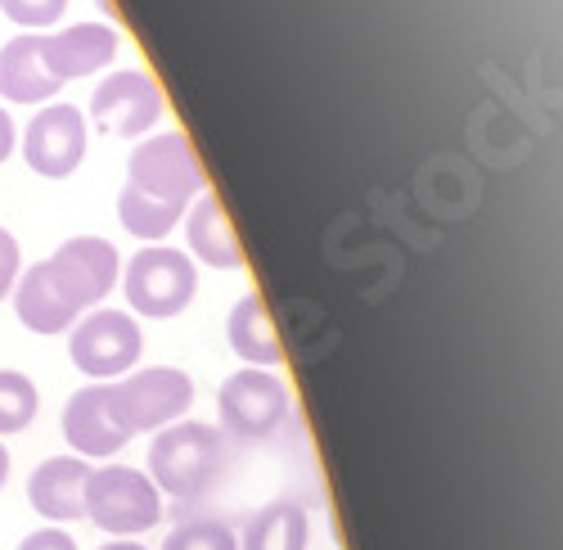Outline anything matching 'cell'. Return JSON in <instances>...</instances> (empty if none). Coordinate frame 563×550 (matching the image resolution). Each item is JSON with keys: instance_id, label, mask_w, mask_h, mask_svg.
Instances as JSON below:
<instances>
[{"instance_id": "cell-25", "label": "cell", "mask_w": 563, "mask_h": 550, "mask_svg": "<svg viewBox=\"0 0 563 550\" xmlns=\"http://www.w3.org/2000/svg\"><path fill=\"white\" fill-rule=\"evenodd\" d=\"M14 141H19V131H14V118L0 109V163L10 158V150H14Z\"/></svg>"}, {"instance_id": "cell-19", "label": "cell", "mask_w": 563, "mask_h": 550, "mask_svg": "<svg viewBox=\"0 0 563 550\" xmlns=\"http://www.w3.org/2000/svg\"><path fill=\"white\" fill-rule=\"evenodd\" d=\"M180 217H185V204L140 195L135 186H122V195H118V221L126 226V235L145 240V244H158L163 235H172V226Z\"/></svg>"}, {"instance_id": "cell-24", "label": "cell", "mask_w": 563, "mask_h": 550, "mask_svg": "<svg viewBox=\"0 0 563 550\" xmlns=\"http://www.w3.org/2000/svg\"><path fill=\"white\" fill-rule=\"evenodd\" d=\"M19 550H77V541L64 528H36L32 537L19 541Z\"/></svg>"}, {"instance_id": "cell-5", "label": "cell", "mask_w": 563, "mask_h": 550, "mask_svg": "<svg viewBox=\"0 0 563 550\" xmlns=\"http://www.w3.org/2000/svg\"><path fill=\"white\" fill-rule=\"evenodd\" d=\"M217 416H221V429L230 438H240V442L271 438L279 425L289 420V388L271 371L249 365V371L230 375L217 388Z\"/></svg>"}, {"instance_id": "cell-6", "label": "cell", "mask_w": 563, "mask_h": 550, "mask_svg": "<svg viewBox=\"0 0 563 550\" xmlns=\"http://www.w3.org/2000/svg\"><path fill=\"white\" fill-rule=\"evenodd\" d=\"M140 348H145L140 320L131 311H113V307H100V311H90L86 320H77L73 339H68L73 365L81 375H90V380H118V375H126L131 365L140 361Z\"/></svg>"}, {"instance_id": "cell-16", "label": "cell", "mask_w": 563, "mask_h": 550, "mask_svg": "<svg viewBox=\"0 0 563 550\" xmlns=\"http://www.w3.org/2000/svg\"><path fill=\"white\" fill-rule=\"evenodd\" d=\"M185 244H190V253L199 262H208V266H221V271H240L244 266V244H240V235H234L221 199H212L208 190L190 208V221H185Z\"/></svg>"}, {"instance_id": "cell-1", "label": "cell", "mask_w": 563, "mask_h": 550, "mask_svg": "<svg viewBox=\"0 0 563 550\" xmlns=\"http://www.w3.org/2000/svg\"><path fill=\"white\" fill-rule=\"evenodd\" d=\"M225 433L203 420H176L150 447V483L176 501L208 496L225 474Z\"/></svg>"}, {"instance_id": "cell-27", "label": "cell", "mask_w": 563, "mask_h": 550, "mask_svg": "<svg viewBox=\"0 0 563 550\" xmlns=\"http://www.w3.org/2000/svg\"><path fill=\"white\" fill-rule=\"evenodd\" d=\"M100 550H150V546H140V541H109V546H100Z\"/></svg>"}, {"instance_id": "cell-8", "label": "cell", "mask_w": 563, "mask_h": 550, "mask_svg": "<svg viewBox=\"0 0 563 550\" xmlns=\"http://www.w3.org/2000/svg\"><path fill=\"white\" fill-rule=\"evenodd\" d=\"M64 438L68 447L81 455V461H104V455H118L135 429L126 425L122 406L113 397V384H86L68 397L64 406Z\"/></svg>"}, {"instance_id": "cell-18", "label": "cell", "mask_w": 563, "mask_h": 550, "mask_svg": "<svg viewBox=\"0 0 563 550\" xmlns=\"http://www.w3.org/2000/svg\"><path fill=\"white\" fill-rule=\"evenodd\" d=\"M307 541H311L307 506H298V501H289V496H279V501H271V506H262L249 519L240 550H307Z\"/></svg>"}, {"instance_id": "cell-21", "label": "cell", "mask_w": 563, "mask_h": 550, "mask_svg": "<svg viewBox=\"0 0 563 550\" xmlns=\"http://www.w3.org/2000/svg\"><path fill=\"white\" fill-rule=\"evenodd\" d=\"M163 550H240V537L217 519H190L167 532Z\"/></svg>"}, {"instance_id": "cell-12", "label": "cell", "mask_w": 563, "mask_h": 550, "mask_svg": "<svg viewBox=\"0 0 563 550\" xmlns=\"http://www.w3.org/2000/svg\"><path fill=\"white\" fill-rule=\"evenodd\" d=\"M113 55H118V32L109 23H73L64 32H41V59L59 86L109 68Z\"/></svg>"}, {"instance_id": "cell-23", "label": "cell", "mask_w": 563, "mask_h": 550, "mask_svg": "<svg viewBox=\"0 0 563 550\" xmlns=\"http://www.w3.org/2000/svg\"><path fill=\"white\" fill-rule=\"evenodd\" d=\"M19 271H23V253H19V240L0 226V302H5L14 294V280H19Z\"/></svg>"}, {"instance_id": "cell-11", "label": "cell", "mask_w": 563, "mask_h": 550, "mask_svg": "<svg viewBox=\"0 0 563 550\" xmlns=\"http://www.w3.org/2000/svg\"><path fill=\"white\" fill-rule=\"evenodd\" d=\"M45 266H51L59 289L86 311V307H100L109 298L118 271H122V257L100 235H73V240H64L51 257H45Z\"/></svg>"}, {"instance_id": "cell-26", "label": "cell", "mask_w": 563, "mask_h": 550, "mask_svg": "<svg viewBox=\"0 0 563 550\" xmlns=\"http://www.w3.org/2000/svg\"><path fill=\"white\" fill-rule=\"evenodd\" d=\"M5 479H10V451H5V442H0V487H5Z\"/></svg>"}, {"instance_id": "cell-13", "label": "cell", "mask_w": 563, "mask_h": 550, "mask_svg": "<svg viewBox=\"0 0 563 550\" xmlns=\"http://www.w3.org/2000/svg\"><path fill=\"white\" fill-rule=\"evenodd\" d=\"M86 479H90V465L81 455H51L41 461L27 479V501L41 519L51 524H73V519H86Z\"/></svg>"}, {"instance_id": "cell-3", "label": "cell", "mask_w": 563, "mask_h": 550, "mask_svg": "<svg viewBox=\"0 0 563 550\" xmlns=\"http://www.w3.org/2000/svg\"><path fill=\"white\" fill-rule=\"evenodd\" d=\"M122 289H126V302L140 316L172 320V316H180L185 307L195 302V294H199V266H195V257H185L180 249L145 244L126 262Z\"/></svg>"}, {"instance_id": "cell-15", "label": "cell", "mask_w": 563, "mask_h": 550, "mask_svg": "<svg viewBox=\"0 0 563 550\" xmlns=\"http://www.w3.org/2000/svg\"><path fill=\"white\" fill-rule=\"evenodd\" d=\"M59 90L41 59V32H23L0 45V96L10 105H45Z\"/></svg>"}, {"instance_id": "cell-20", "label": "cell", "mask_w": 563, "mask_h": 550, "mask_svg": "<svg viewBox=\"0 0 563 550\" xmlns=\"http://www.w3.org/2000/svg\"><path fill=\"white\" fill-rule=\"evenodd\" d=\"M41 393L23 371H0V438L23 433L36 420Z\"/></svg>"}, {"instance_id": "cell-17", "label": "cell", "mask_w": 563, "mask_h": 550, "mask_svg": "<svg viewBox=\"0 0 563 550\" xmlns=\"http://www.w3.org/2000/svg\"><path fill=\"white\" fill-rule=\"evenodd\" d=\"M225 339H230V348L240 352L249 365H257V371H275V365L285 361V348H279V334H275V320H271V311H266V302L257 294H249V298H240L230 307Z\"/></svg>"}, {"instance_id": "cell-9", "label": "cell", "mask_w": 563, "mask_h": 550, "mask_svg": "<svg viewBox=\"0 0 563 550\" xmlns=\"http://www.w3.org/2000/svg\"><path fill=\"white\" fill-rule=\"evenodd\" d=\"M163 90L150 73H109L96 90H90V118H96L109 135L135 141V135H150V127H158L163 118Z\"/></svg>"}, {"instance_id": "cell-10", "label": "cell", "mask_w": 563, "mask_h": 550, "mask_svg": "<svg viewBox=\"0 0 563 550\" xmlns=\"http://www.w3.org/2000/svg\"><path fill=\"white\" fill-rule=\"evenodd\" d=\"M86 135H90V127H86L81 109H73V105H45L27 122V131H23V158H27V167L36 176L64 180L86 158Z\"/></svg>"}, {"instance_id": "cell-4", "label": "cell", "mask_w": 563, "mask_h": 550, "mask_svg": "<svg viewBox=\"0 0 563 550\" xmlns=\"http://www.w3.org/2000/svg\"><path fill=\"white\" fill-rule=\"evenodd\" d=\"M126 186L154 199L172 204H190L208 190V167L199 150L190 145V135L180 131H158L150 141H140L135 154L126 158Z\"/></svg>"}, {"instance_id": "cell-14", "label": "cell", "mask_w": 563, "mask_h": 550, "mask_svg": "<svg viewBox=\"0 0 563 550\" xmlns=\"http://www.w3.org/2000/svg\"><path fill=\"white\" fill-rule=\"evenodd\" d=\"M14 311H19V320L32 334H64V330L77 326V316H81V307L59 289V280L51 275V266H45V262L19 271V280H14Z\"/></svg>"}, {"instance_id": "cell-7", "label": "cell", "mask_w": 563, "mask_h": 550, "mask_svg": "<svg viewBox=\"0 0 563 550\" xmlns=\"http://www.w3.org/2000/svg\"><path fill=\"white\" fill-rule=\"evenodd\" d=\"M113 397L122 406V416L135 433H158L176 420H185V410L195 406V380L176 371V365H150L113 384Z\"/></svg>"}, {"instance_id": "cell-2", "label": "cell", "mask_w": 563, "mask_h": 550, "mask_svg": "<svg viewBox=\"0 0 563 550\" xmlns=\"http://www.w3.org/2000/svg\"><path fill=\"white\" fill-rule=\"evenodd\" d=\"M81 506L100 532L131 541L163 519V492L150 483V474H140L131 465H104V470H90Z\"/></svg>"}, {"instance_id": "cell-22", "label": "cell", "mask_w": 563, "mask_h": 550, "mask_svg": "<svg viewBox=\"0 0 563 550\" xmlns=\"http://www.w3.org/2000/svg\"><path fill=\"white\" fill-rule=\"evenodd\" d=\"M0 10H5L10 23L27 28V32H51L64 19L68 0H0Z\"/></svg>"}]
</instances>
